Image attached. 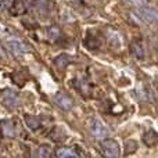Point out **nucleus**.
<instances>
[{
  "instance_id": "obj_16",
  "label": "nucleus",
  "mask_w": 158,
  "mask_h": 158,
  "mask_svg": "<svg viewBox=\"0 0 158 158\" xmlns=\"http://www.w3.org/2000/svg\"><path fill=\"white\" fill-rule=\"evenodd\" d=\"M136 150H137V143H136V140H128V142L125 143V154H126V156H129V154L135 153Z\"/></svg>"
},
{
  "instance_id": "obj_1",
  "label": "nucleus",
  "mask_w": 158,
  "mask_h": 158,
  "mask_svg": "<svg viewBox=\"0 0 158 158\" xmlns=\"http://www.w3.org/2000/svg\"><path fill=\"white\" fill-rule=\"evenodd\" d=\"M89 129H90V133H92L96 139H106L110 135V129L107 128L100 119H96V118L90 121Z\"/></svg>"
},
{
  "instance_id": "obj_18",
  "label": "nucleus",
  "mask_w": 158,
  "mask_h": 158,
  "mask_svg": "<svg viewBox=\"0 0 158 158\" xmlns=\"http://www.w3.org/2000/svg\"><path fill=\"white\" fill-rule=\"evenodd\" d=\"M10 2L8 0H0V14L6 13V11L10 10Z\"/></svg>"
},
{
  "instance_id": "obj_14",
  "label": "nucleus",
  "mask_w": 158,
  "mask_h": 158,
  "mask_svg": "<svg viewBox=\"0 0 158 158\" xmlns=\"http://www.w3.org/2000/svg\"><path fill=\"white\" fill-rule=\"evenodd\" d=\"M60 36H61V31L57 25H53V27H50L49 29H47V38H49L52 42L58 40Z\"/></svg>"
},
{
  "instance_id": "obj_20",
  "label": "nucleus",
  "mask_w": 158,
  "mask_h": 158,
  "mask_svg": "<svg viewBox=\"0 0 158 158\" xmlns=\"http://www.w3.org/2000/svg\"><path fill=\"white\" fill-rule=\"evenodd\" d=\"M3 35H4V29L0 27V36H3Z\"/></svg>"
},
{
  "instance_id": "obj_4",
  "label": "nucleus",
  "mask_w": 158,
  "mask_h": 158,
  "mask_svg": "<svg viewBox=\"0 0 158 158\" xmlns=\"http://www.w3.org/2000/svg\"><path fill=\"white\" fill-rule=\"evenodd\" d=\"M2 101H3V106L8 110H14L18 107L19 104V97L14 90L11 89H6L3 92V96H2Z\"/></svg>"
},
{
  "instance_id": "obj_10",
  "label": "nucleus",
  "mask_w": 158,
  "mask_h": 158,
  "mask_svg": "<svg viewBox=\"0 0 158 158\" xmlns=\"http://www.w3.org/2000/svg\"><path fill=\"white\" fill-rule=\"evenodd\" d=\"M33 8L39 15H46L49 13V0H35Z\"/></svg>"
},
{
  "instance_id": "obj_13",
  "label": "nucleus",
  "mask_w": 158,
  "mask_h": 158,
  "mask_svg": "<svg viewBox=\"0 0 158 158\" xmlns=\"http://www.w3.org/2000/svg\"><path fill=\"white\" fill-rule=\"evenodd\" d=\"M131 52L137 60H143L144 58V49H143L142 43H139V42H133L131 44Z\"/></svg>"
},
{
  "instance_id": "obj_11",
  "label": "nucleus",
  "mask_w": 158,
  "mask_h": 158,
  "mask_svg": "<svg viewBox=\"0 0 158 158\" xmlns=\"http://www.w3.org/2000/svg\"><path fill=\"white\" fill-rule=\"evenodd\" d=\"M69 63H71V57H69L68 54H60L54 58V65L57 67L58 69L67 68V67L69 65Z\"/></svg>"
},
{
  "instance_id": "obj_9",
  "label": "nucleus",
  "mask_w": 158,
  "mask_h": 158,
  "mask_svg": "<svg viewBox=\"0 0 158 158\" xmlns=\"http://www.w3.org/2000/svg\"><path fill=\"white\" fill-rule=\"evenodd\" d=\"M143 142H144L146 146L153 147V146H156L158 143V133L156 131H153V129H150V131H147L143 135Z\"/></svg>"
},
{
  "instance_id": "obj_7",
  "label": "nucleus",
  "mask_w": 158,
  "mask_h": 158,
  "mask_svg": "<svg viewBox=\"0 0 158 158\" xmlns=\"http://www.w3.org/2000/svg\"><path fill=\"white\" fill-rule=\"evenodd\" d=\"M8 11L11 13V15H22V14H25V11H27L25 0H14Z\"/></svg>"
},
{
  "instance_id": "obj_17",
  "label": "nucleus",
  "mask_w": 158,
  "mask_h": 158,
  "mask_svg": "<svg viewBox=\"0 0 158 158\" xmlns=\"http://www.w3.org/2000/svg\"><path fill=\"white\" fill-rule=\"evenodd\" d=\"M50 157V146L42 144L38 148V158H49Z\"/></svg>"
},
{
  "instance_id": "obj_2",
  "label": "nucleus",
  "mask_w": 158,
  "mask_h": 158,
  "mask_svg": "<svg viewBox=\"0 0 158 158\" xmlns=\"http://www.w3.org/2000/svg\"><path fill=\"white\" fill-rule=\"evenodd\" d=\"M101 150L106 158H119L121 151H119V144L112 139H107L101 143Z\"/></svg>"
},
{
  "instance_id": "obj_15",
  "label": "nucleus",
  "mask_w": 158,
  "mask_h": 158,
  "mask_svg": "<svg viewBox=\"0 0 158 158\" xmlns=\"http://www.w3.org/2000/svg\"><path fill=\"white\" fill-rule=\"evenodd\" d=\"M57 157L58 158H79L77 154L72 150H69V148H60V150H57Z\"/></svg>"
},
{
  "instance_id": "obj_5",
  "label": "nucleus",
  "mask_w": 158,
  "mask_h": 158,
  "mask_svg": "<svg viewBox=\"0 0 158 158\" xmlns=\"http://www.w3.org/2000/svg\"><path fill=\"white\" fill-rule=\"evenodd\" d=\"M6 44L14 54H25L31 50V47L22 40H19V39H7Z\"/></svg>"
},
{
  "instance_id": "obj_12",
  "label": "nucleus",
  "mask_w": 158,
  "mask_h": 158,
  "mask_svg": "<svg viewBox=\"0 0 158 158\" xmlns=\"http://www.w3.org/2000/svg\"><path fill=\"white\" fill-rule=\"evenodd\" d=\"M24 121L27 123V126L31 129V131H38L40 128V121L38 119V117H33V115H25Z\"/></svg>"
},
{
  "instance_id": "obj_19",
  "label": "nucleus",
  "mask_w": 158,
  "mask_h": 158,
  "mask_svg": "<svg viewBox=\"0 0 158 158\" xmlns=\"http://www.w3.org/2000/svg\"><path fill=\"white\" fill-rule=\"evenodd\" d=\"M128 2L136 7H146L147 6V0H128Z\"/></svg>"
},
{
  "instance_id": "obj_6",
  "label": "nucleus",
  "mask_w": 158,
  "mask_h": 158,
  "mask_svg": "<svg viewBox=\"0 0 158 158\" xmlns=\"http://www.w3.org/2000/svg\"><path fill=\"white\" fill-rule=\"evenodd\" d=\"M54 103L57 104L61 110H64V111H69V110H72V107H74L72 98L69 97V96H67L65 93H57L54 97Z\"/></svg>"
},
{
  "instance_id": "obj_3",
  "label": "nucleus",
  "mask_w": 158,
  "mask_h": 158,
  "mask_svg": "<svg viewBox=\"0 0 158 158\" xmlns=\"http://www.w3.org/2000/svg\"><path fill=\"white\" fill-rule=\"evenodd\" d=\"M136 14L143 19L144 22L150 25H156L158 24V11L156 8H150V7H139L136 10Z\"/></svg>"
},
{
  "instance_id": "obj_8",
  "label": "nucleus",
  "mask_w": 158,
  "mask_h": 158,
  "mask_svg": "<svg viewBox=\"0 0 158 158\" xmlns=\"http://www.w3.org/2000/svg\"><path fill=\"white\" fill-rule=\"evenodd\" d=\"M0 128H2V132L4 136L7 137H14L15 136V126H14L13 121L10 119H3L2 122H0Z\"/></svg>"
}]
</instances>
